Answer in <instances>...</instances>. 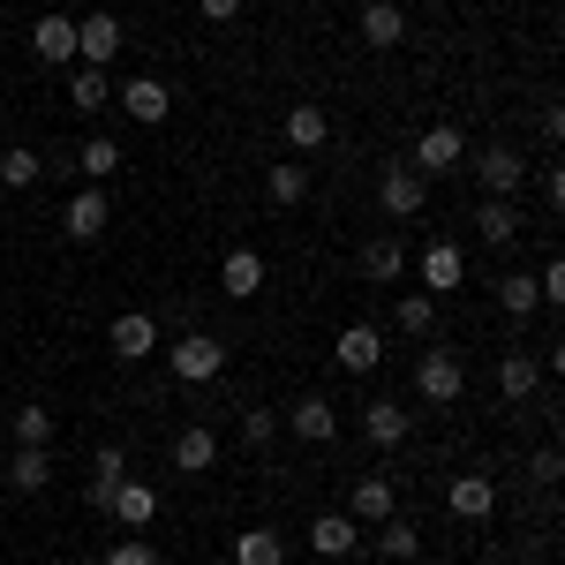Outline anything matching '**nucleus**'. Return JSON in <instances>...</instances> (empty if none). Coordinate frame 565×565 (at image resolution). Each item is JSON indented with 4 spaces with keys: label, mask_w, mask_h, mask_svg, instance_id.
Masks as SVG:
<instances>
[{
    "label": "nucleus",
    "mask_w": 565,
    "mask_h": 565,
    "mask_svg": "<svg viewBox=\"0 0 565 565\" xmlns=\"http://www.w3.org/2000/svg\"><path fill=\"white\" fill-rule=\"evenodd\" d=\"M167 370H174L181 385H212L218 370H226V348H218L212 332H181L174 348H167Z\"/></svg>",
    "instance_id": "obj_1"
},
{
    "label": "nucleus",
    "mask_w": 565,
    "mask_h": 565,
    "mask_svg": "<svg viewBox=\"0 0 565 565\" xmlns=\"http://www.w3.org/2000/svg\"><path fill=\"white\" fill-rule=\"evenodd\" d=\"M423 181H437V174H460L468 167V143H460V129L452 121H437V129H423L415 136V159H407Z\"/></svg>",
    "instance_id": "obj_2"
},
{
    "label": "nucleus",
    "mask_w": 565,
    "mask_h": 565,
    "mask_svg": "<svg viewBox=\"0 0 565 565\" xmlns=\"http://www.w3.org/2000/svg\"><path fill=\"white\" fill-rule=\"evenodd\" d=\"M415 392H423V399H437V407H452V399L468 392V362H460L452 348H430L423 362H415Z\"/></svg>",
    "instance_id": "obj_3"
},
{
    "label": "nucleus",
    "mask_w": 565,
    "mask_h": 565,
    "mask_svg": "<svg viewBox=\"0 0 565 565\" xmlns=\"http://www.w3.org/2000/svg\"><path fill=\"white\" fill-rule=\"evenodd\" d=\"M468 174L482 181V196H521V151H513V143H482L476 159H468Z\"/></svg>",
    "instance_id": "obj_4"
},
{
    "label": "nucleus",
    "mask_w": 565,
    "mask_h": 565,
    "mask_svg": "<svg viewBox=\"0 0 565 565\" xmlns=\"http://www.w3.org/2000/svg\"><path fill=\"white\" fill-rule=\"evenodd\" d=\"M106 348H114V362H143V354H159V317H151V309H121V317L106 324Z\"/></svg>",
    "instance_id": "obj_5"
},
{
    "label": "nucleus",
    "mask_w": 565,
    "mask_h": 565,
    "mask_svg": "<svg viewBox=\"0 0 565 565\" xmlns=\"http://www.w3.org/2000/svg\"><path fill=\"white\" fill-rule=\"evenodd\" d=\"M114 106H121L129 121H143V129H159V121L174 114V90L159 84V76H129V84L114 90Z\"/></svg>",
    "instance_id": "obj_6"
},
{
    "label": "nucleus",
    "mask_w": 565,
    "mask_h": 565,
    "mask_svg": "<svg viewBox=\"0 0 565 565\" xmlns=\"http://www.w3.org/2000/svg\"><path fill=\"white\" fill-rule=\"evenodd\" d=\"M377 204H385V218H415L430 204V181L415 174V167H385L377 174Z\"/></svg>",
    "instance_id": "obj_7"
},
{
    "label": "nucleus",
    "mask_w": 565,
    "mask_h": 565,
    "mask_svg": "<svg viewBox=\"0 0 565 565\" xmlns=\"http://www.w3.org/2000/svg\"><path fill=\"white\" fill-rule=\"evenodd\" d=\"M114 53H121V15L90 8L84 23H76V61H84V68H106Z\"/></svg>",
    "instance_id": "obj_8"
},
{
    "label": "nucleus",
    "mask_w": 565,
    "mask_h": 565,
    "mask_svg": "<svg viewBox=\"0 0 565 565\" xmlns=\"http://www.w3.org/2000/svg\"><path fill=\"white\" fill-rule=\"evenodd\" d=\"M460 279H468L460 242H452V234H437L430 249H423V295H460Z\"/></svg>",
    "instance_id": "obj_9"
},
{
    "label": "nucleus",
    "mask_w": 565,
    "mask_h": 565,
    "mask_svg": "<svg viewBox=\"0 0 565 565\" xmlns=\"http://www.w3.org/2000/svg\"><path fill=\"white\" fill-rule=\"evenodd\" d=\"M121 482H129V452H121V445H98V460H90V476H84V505L106 513Z\"/></svg>",
    "instance_id": "obj_10"
},
{
    "label": "nucleus",
    "mask_w": 565,
    "mask_h": 565,
    "mask_svg": "<svg viewBox=\"0 0 565 565\" xmlns=\"http://www.w3.org/2000/svg\"><path fill=\"white\" fill-rule=\"evenodd\" d=\"M362 279H370V287H399V279H407V242H399V234H370V242H362Z\"/></svg>",
    "instance_id": "obj_11"
},
{
    "label": "nucleus",
    "mask_w": 565,
    "mask_h": 565,
    "mask_svg": "<svg viewBox=\"0 0 565 565\" xmlns=\"http://www.w3.org/2000/svg\"><path fill=\"white\" fill-rule=\"evenodd\" d=\"M332 354H340V370H354V377H370V370L385 362V332H377V324H340V340H332Z\"/></svg>",
    "instance_id": "obj_12"
},
{
    "label": "nucleus",
    "mask_w": 565,
    "mask_h": 565,
    "mask_svg": "<svg viewBox=\"0 0 565 565\" xmlns=\"http://www.w3.org/2000/svg\"><path fill=\"white\" fill-rule=\"evenodd\" d=\"M287 423H295L302 445H332V437H340V407H332L324 392H302V399L287 407Z\"/></svg>",
    "instance_id": "obj_13"
},
{
    "label": "nucleus",
    "mask_w": 565,
    "mask_h": 565,
    "mask_svg": "<svg viewBox=\"0 0 565 565\" xmlns=\"http://www.w3.org/2000/svg\"><path fill=\"white\" fill-rule=\"evenodd\" d=\"M309 551H317V558H354V551H362V521H354V513H317V521H309Z\"/></svg>",
    "instance_id": "obj_14"
},
{
    "label": "nucleus",
    "mask_w": 565,
    "mask_h": 565,
    "mask_svg": "<svg viewBox=\"0 0 565 565\" xmlns=\"http://www.w3.org/2000/svg\"><path fill=\"white\" fill-rule=\"evenodd\" d=\"M445 505H452V521H490V513H498V482L468 468V476H452Z\"/></svg>",
    "instance_id": "obj_15"
},
{
    "label": "nucleus",
    "mask_w": 565,
    "mask_h": 565,
    "mask_svg": "<svg viewBox=\"0 0 565 565\" xmlns=\"http://www.w3.org/2000/svg\"><path fill=\"white\" fill-rule=\"evenodd\" d=\"M362 45L399 53V45H407V8H399V0H370V8H362Z\"/></svg>",
    "instance_id": "obj_16"
},
{
    "label": "nucleus",
    "mask_w": 565,
    "mask_h": 565,
    "mask_svg": "<svg viewBox=\"0 0 565 565\" xmlns=\"http://www.w3.org/2000/svg\"><path fill=\"white\" fill-rule=\"evenodd\" d=\"M476 234L490 242V249H513V242H521V204H513V196H482L476 204Z\"/></svg>",
    "instance_id": "obj_17"
},
{
    "label": "nucleus",
    "mask_w": 565,
    "mask_h": 565,
    "mask_svg": "<svg viewBox=\"0 0 565 565\" xmlns=\"http://www.w3.org/2000/svg\"><path fill=\"white\" fill-rule=\"evenodd\" d=\"M218 295H226V302L264 295V257L257 249H226V264H218Z\"/></svg>",
    "instance_id": "obj_18"
},
{
    "label": "nucleus",
    "mask_w": 565,
    "mask_h": 565,
    "mask_svg": "<svg viewBox=\"0 0 565 565\" xmlns=\"http://www.w3.org/2000/svg\"><path fill=\"white\" fill-rule=\"evenodd\" d=\"M31 53H39V68H61V61H76V15H39V31H31Z\"/></svg>",
    "instance_id": "obj_19"
},
{
    "label": "nucleus",
    "mask_w": 565,
    "mask_h": 565,
    "mask_svg": "<svg viewBox=\"0 0 565 565\" xmlns=\"http://www.w3.org/2000/svg\"><path fill=\"white\" fill-rule=\"evenodd\" d=\"M68 242H106V226H114V212H106V189H76V204H68Z\"/></svg>",
    "instance_id": "obj_20"
},
{
    "label": "nucleus",
    "mask_w": 565,
    "mask_h": 565,
    "mask_svg": "<svg viewBox=\"0 0 565 565\" xmlns=\"http://www.w3.org/2000/svg\"><path fill=\"white\" fill-rule=\"evenodd\" d=\"M167 460H174V476H212V468H218V437L204 430V423H189V430L174 437Z\"/></svg>",
    "instance_id": "obj_21"
},
{
    "label": "nucleus",
    "mask_w": 565,
    "mask_h": 565,
    "mask_svg": "<svg viewBox=\"0 0 565 565\" xmlns=\"http://www.w3.org/2000/svg\"><path fill=\"white\" fill-rule=\"evenodd\" d=\"M348 513H354V521H392V513H399V505H392V476H385V468L354 476V490H348Z\"/></svg>",
    "instance_id": "obj_22"
},
{
    "label": "nucleus",
    "mask_w": 565,
    "mask_h": 565,
    "mask_svg": "<svg viewBox=\"0 0 565 565\" xmlns=\"http://www.w3.org/2000/svg\"><path fill=\"white\" fill-rule=\"evenodd\" d=\"M0 476H8V490H23V498H39L45 482H53V460H45V445H15V460H8Z\"/></svg>",
    "instance_id": "obj_23"
},
{
    "label": "nucleus",
    "mask_w": 565,
    "mask_h": 565,
    "mask_svg": "<svg viewBox=\"0 0 565 565\" xmlns=\"http://www.w3.org/2000/svg\"><path fill=\"white\" fill-rule=\"evenodd\" d=\"M106 513H114L121 527H151V521H159V490H151V482H121Z\"/></svg>",
    "instance_id": "obj_24"
},
{
    "label": "nucleus",
    "mask_w": 565,
    "mask_h": 565,
    "mask_svg": "<svg viewBox=\"0 0 565 565\" xmlns=\"http://www.w3.org/2000/svg\"><path fill=\"white\" fill-rule=\"evenodd\" d=\"M234 565H287V535L279 527H242L234 535Z\"/></svg>",
    "instance_id": "obj_25"
},
{
    "label": "nucleus",
    "mask_w": 565,
    "mask_h": 565,
    "mask_svg": "<svg viewBox=\"0 0 565 565\" xmlns=\"http://www.w3.org/2000/svg\"><path fill=\"white\" fill-rule=\"evenodd\" d=\"M362 437L392 452V445L407 437V407H399V399H370V407H362Z\"/></svg>",
    "instance_id": "obj_26"
},
{
    "label": "nucleus",
    "mask_w": 565,
    "mask_h": 565,
    "mask_svg": "<svg viewBox=\"0 0 565 565\" xmlns=\"http://www.w3.org/2000/svg\"><path fill=\"white\" fill-rule=\"evenodd\" d=\"M76 174H84L90 189H106V181L121 174V143H114V136H90L84 151H76Z\"/></svg>",
    "instance_id": "obj_27"
},
{
    "label": "nucleus",
    "mask_w": 565,
    "mask_h": 565,
    "mask_svg": "<svg viewBox=\"0 0 565 565\" xmlns=\"http://www.w3.org/2000/svg\"><path fill=\"white\" fill-rule=\"evenodd\" d=\"M392 324H399L407 340H430V332H437V295H423V287L399 295V302H392Z\"/></svg>",
    "instance_id": "obj_28"
},
{
    "label": "nucleus",
    "mask_w": 565,
    "mask_h": 565,
    "mask_svg": "<svg viewBox=\"0 0 565 565\" xmlns=\"http://www.w3.org/2000/svg\"><path fill=\"white\" fill-rule=\"evenodd\" d=\"M279 129H287L295 151H317V143L332 136V114H324V106H287V121H279Z\"/></svg>",
    "instance_id": "obj_29"
},
{
    "label": "nucleus",
    "mask_w": 565,
    "mask_h": 565,
    "mask_svg": "<svg viewBox=\"0 0 565 565\" xmlns=\"http://www.w3.org/2000/svg\"><path fill=\"white\" fill-rule=\"evenodd\" d=\"M264 196H271L279 212H287V204H302V196H309V167H302V159H279V167L264 174Z\"/></svg>",
    "instance_id": "obj_30"
},
{
    "label": "nucleus",
    "mask_w": 565,
    "mask_h": 565,
    "mask_svg": "<svg viewBox=\"0 0 565 565\" xmlns=\"http://www.w3.org/2000/svg\"><path fill=\"white\" fill-rule=\"evenodd\" d=\"M535 385H543V362H535V354H505V362H498V392H505V399H535Z\"/></svg>",
    "instance_id": "obj_31"
},
{
    "label": "nucleus",
    "mask_w": 565,
    "mask_h": 565,
    "mask_svg": "<svg viewBox=\"0 0 565 565\" xmlns=\"http://www.w3.org/2000/svg\"><path fill=\"white\" fill-rule=\"evenodd\" d=\"M68 106H76V114H98V106H114V84H106V68H76V76H68Z\"/></svg>",
    "instance_id": "obj_32"
},
{
    "label": "nucleus",
    "mask_w": 565,
    "mask_h": 565,
    "mask_svg": "<svg viewBox=\"0 0 565 565\" xmlns=\"http://www.w3.org/2000/svg\"><path fill=\"white\" fill-rule=\"evenodd\" d=\"M498 309H505V317H535V309H543L535 279H527V271H505V279H498Z\"/></svg>",
    "instance_id": "obj_33"
},
{
    "label": "nucleus",
    "mask_w": 565,
    "mask_h": 565,
    "mask_svg": "<svg viewBox=\"0 0 565 565\" xmlns=\"http://www.w3.org/2000/svg\"><path fill=\"white\" fill-rule=\"evenodd\" d=\"M377 551H385L392 565H407L415 551H423V535H415V527H407L399 513H392V521H377Z\"/></svg>",
    "instance_id": "obj_34"
},
{
    "label": "nucleus",
    "mask_w": 565,
    "mask_h": 565,
    "mask_svg": "<svg viewBox=\"0 0 565 565\" xmlns=\"http://www.w3.org/2000/svg\"><path fill=\"white\" fill-rule=\"evenodd\" d=\"M45 167H39V151H23V143H0V181L8 189H31Z\"/></svg>",
    "instance_id": "obj_35"
},
{
    "label": "nucleus",
    "mask_w": 565,
    "mask_h": 565,
    "mask_svg": "<svg viewBox=\"0 0 565 565\" xmlns=\"http://www.w3.org/2000/svg\"><path fill=\"white\" fill-rule=\"evenodd\" d=\"M45 437H53V407H39V399L15 407V445H45Z\"/></svg>",
    "instance_id": "obj_36"
},
{
    "label": "nucleus",
    "mask_w": 565,
    "mask_h": 565,
    "mask_svg": "<svg viewBox=\"0 0 565 565\" xmlns=\"http://www.w3.org/2000/svg\"><path fill=\"white\" fill-rule=\"evenodd\" d=\"M98 565H167V558H159V543H143V535H121V543H114V551H106Z\"/></svg>",
    "instance_id": "obj_37"
},
{
    "label": "nucleus",
    "mask_w": 565,
    "mask_h": 565,
    "mask_svg": "<svg viewBox=\"0 0 565 565\" xmlns=\"http://www.w3.org/2000/svg\"><path fill=\"white\" fill-rule=\"evenodd\" d=\"M279 437V415L271 407H242V445H271Z\"/></svg>",
    "instance_id": "obj_38"
},
{
    "label": "nucleus",
    "mask_w": 565,
    "mask_h": 565,
    "mask_svg": "<svg viewBox=\"0 0 565 565\" xmlns=\"http://www.w3.org/2000/svg\"><path fill=\"white\" fill-rule=\"evenodd\" d=\"M196 8H204V23H234L242 15V0H196Z\"/></svg>",
    "instance_id": "obj_39"
},
{
    "label": "nucleus",
    "mask_w": 565,
    "mask_h": 565,
    "mask_svg": "<svg viewBox=\"0 0 565 565\" xmlns=\"http://www.w3.org/2000/svg\"><path fill=\"white\" fill-rule=\"evenodd\" d=\"M0 136H8V121H0Z\"/></svg>",
    "instance_id": "obj_40"
},
{
    "label": "nucleus",
    "mask_w": 565,
    "mask_h": 565,
    "mask_svg": "<svg viewBox=\"0 0 565 565\" xmlns=\"http://www.w3.org/2000/svg\"><path fill=\"white\" fill-rule=\"evenodd\" d=\"M399 8H407V0H399Z\"/></svg>",
    "instance_id": "obj_41"
}]
</instances>
